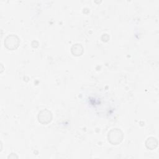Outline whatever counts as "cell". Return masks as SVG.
<instances>
[{"label": "cell", "mask_w": 159, "mask_h": 159, "mask_svg": "<svg viewBox=\"0 0 159 159\" xmlns=\"http://www.w3.org/2000/svg\"><path fill=\"white\" fill-rule=\"evenodd\" d=\"M4 44L8 49L14 50L19 46V38L15 35H9L4 40Z\"/></svg>", "instance_id": "cell-2"}, {"label": "cell", "mask_w": 159, "mask_h": 159, "mask_svg": "<svg viewBox=\"0 0 159 159\" xmlns=\"http://www.w3.org/2000/svg\"><path fill=\"white\" fill-rule=\"evenodd\" d=\"M71 52L74 55H81L83 53V47L80 44H75L71 48Z\"/></svg>", "instance_id": "cell-5"}, {"label": "cell", "mask_w": 159, "mask_h": 159, "mask_svg": "<svg viewBox=\"0 0 159 159\" xmlns=\"http://www.w3.org/2000/svg\"><path fill=\"white\" fill-rule=\"evenodd\" d=\"M122 132L118 129H113L108 134V140L114 145L119 143L122 141Z\"/></svg>", "instance_id": "cell-1"}, {"label": "cell", "mask_w": 159, "mask_h": 159, "mask_svg": "<svg viewBox=\"0 0 159 159\" xmlns=\"http://www.w3.org/2000/svg\"><path fill=\"white\" fill-rule=\"evenodd\" d=\"M38 117L39 122H40L42 124H46L51 121L52 113L49 111L45 109L39 112Z\"/></svg>", "instance_id": "cell-3"}, {"label": "cell", "mask_w": 159, "mask_h": 159, "mask_svg": "<svg viewBox=\"0 0 159 159\" xmlns=\"http://www.w3.org/2000/svg\"><path fill=\"white\" fill-rule=\"evenodd\" d=\"M145 144L148 148L153 150L157 146V141L155 138L150 137L147 140Z\"/></svg>", "instance_id": "cell-4"}]
</instances>
